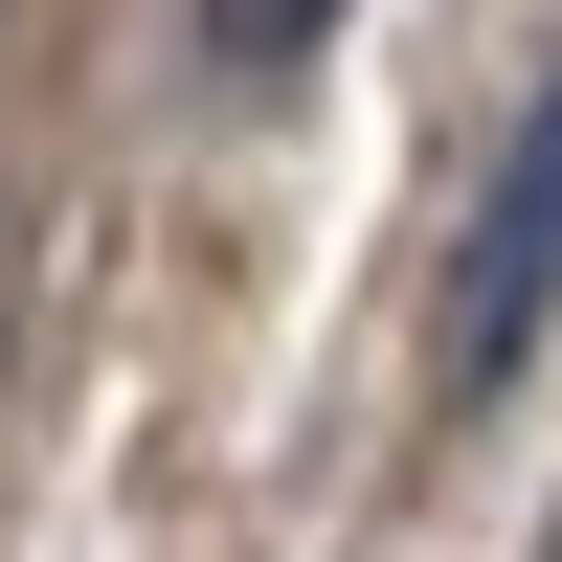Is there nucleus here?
I'll use <instances>...</instances> for the list:
<instances>
[{
  "label": "nucleus",
  "instance_id": "obj_1",
  "mask_svg": "<svg viewBox=\"0 0 562 562\" xmlns=\"http://www.w3.org/2000/svg\"><path fill=\"white\" fill-rule=\"evenodd\" d=\"M540 315H562V90L518 113V158H495V203H473V248H450V405H495L540 360Z\"/></svg>",
  "mask_w": 562,
  "mask_h": 562
},
{
  "label": "nucleus",
  "instance_id": "obj_2",
  "mask_svg": "<svg viewBox=\"0 0 562 562\" xmlns=\"http://www.w3.org/2000/svg\"><path fill=\"white\" fill-rule=\"evenodd\" d=\"M338 45V0H203V68H315Z\"/></svg>",
  "mask_w": 562,
  "mask_h": 562
}]
</instances>
